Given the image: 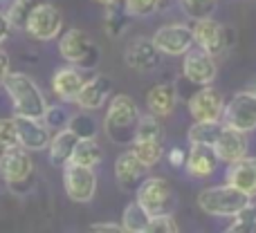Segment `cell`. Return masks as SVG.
<instances>
[{"label":"cell","mask_w":256,"mask_h":233,"mask_svg":"<svg viewBox=\"0 0 256 233\" xmlns=\"http://www.w3.org/2000/svg\"><path fill=\"white\" fill-rule=\"evenodd\" d=\"M140 121V108L128 94H115L110 97L104 119V130L112 144L128 146L135 139V128Z\"/></svg>","instance_id":"obj_1"},{"label":"cell","mask_w":256,"mask_h":233,"mask_svg":"<svg viewBox=\"0 0 256 233\" xmlns=\"http://www.w3.org/2000/svg\"><path fill=\"white\" fill-rule=\"evenodd\" d=\"M2 88L7 92V97L12 99L14 115L43 117L48 101H45L40 88L34 83V79L30 74H25V72H7Z\"/></svg>","instance_id":"obj_2"},{"label":"cell","mask_w":256,"mask_h":233,"mask_svg":"<svg viewBox=\"0 0 256 233\" xmlns=\"http://www.w3.org/2000/svg\"><path fill=\"white\" fill-rule=\"evenodd\" d=\"M0 177L12 193L25 195L34 186V162L22 146L0 150Z\"/></svg>","instance_id":"obj_3"},{"label":"cell","mask_w":256,"mask_h":233,"mask_svg":"<svg viewBox=\"0 0 256 233\" xmlns=\"http://www.w3.org/2000/svg\"><path fill=\"white\" fill-rule=\"evenodd\" d=\"M250 202H252V198H248L245 193H240L236 186L227 184V182L202 189L198 193V207L214 218H232L240 209L248 207Z\"/></svg>","instance_id":"obj_4"},{"label":"cell","mask_w":256,"mask_h":233,"mask_svg":"<svg viewBox=\"0 0 256 233\" xmlns=\"http://www.w3.org/2000/svg\"><path fill=\"white\" fill-rule=\"evenodd\" d=\"M58 52H61L63 61L81 67V70H94L99 63V47L92 43L88 31L79 29V27H72L61 36Z\"/></svg>","instance_id":"obj_5"},{"label":"cell","mask_w":256,"mask_h":233,"mask_svg":"<svg viewBox=\"0 0 256 233\" xmlns=\"http://www.w3.org/2000/svg\"><path fill=\"white\" fill-rule=\"evenodd\" d=\"M63 27V13L56 4L52 2H36L32 9L30 18H27L25 31L30 38L40 40V43H48V40L56 38L61 34Z\"/></svg>","instance_id":"obj_6"},{"label":"cell","mask_w":256,"mask_h":233,"mask_svg":"<svg viewBox=\"0 0 256 233\" xmlns=\"http://www.w3.org/2000/svg\"><path fill=\"white\" fill-rule=\"evenodd\" d=\"M63 189H66V195L72 202H76V204L92 202L94 193H97V175H94V168L68 162L66 166H63Z\"/></svg>","instance_id":"obj_7"},{"label":"cell","mask_w":256,"mask_h":233,"mask_svg":"<svg viewBox=\"0 0 256 233\" xmlns=\"http://www.w3.org/2000/svg\"><path fill=\"white\" fill-rule=\"evenodd\" d=\"M220 121L225 126L236 128V130L254 132L256 130V92L254 90L236 92L230 99V103H225Z\"/></svg>","instance_id":"obj_8"},{"label":"cell","mask_w":256,"mask_h":233,"mask_svg":"<svg viewBox=\"0 0 256 233\" xmlns=\"http://www.w3.org/2000/svg\"><path fill=\"white\" fill-rule=\"evenodd\" d=\"M137 204L144 209L148 216H160L166 213L168 202H171V184L164 177H146L137 186Z\"/></svg>","instance_id":"obj_9"},{"label":"cell","mask_w":256,"mask_h":233,"mask_svg":"<svg viewBox=\"0 0 256 233\" xmlns=\"http://www.w3.org/2000/svg\"><path fill=\"white\" fill-rule=\"evenodd\" d=\"M153 43L166 56H184L191 47H194V31L191 27L182 25V22H173V25L160 27L153 34Z\"/></svg>","instance_id":"obj_10"},{"label":"cell","mask_w":256,"mask_h":233,"mask_svg":"<svg viewBox=\"0 0 256 233\" xmlns=\"http://www.w3.org/2000/svg\"><path fill=\"white\" fill-rule=\"evenodd\" d=\"M182 74L186 76V81H191L196 85H212L218 76L216 56L200 47H191L184 54V61H182Z\"/></svg>","instance_id":"obj_11"},{"label":"cell","mask_w":256,"mask_h":233,"mask_svg":"<svg viewBox=\"0 0 256 233\" xmlns=\"http://www.w3.org/2000/svg\"><path fill=\"white\" fill-rule=\"evenodd\" d=\"M18 132V144L30 153H38V150H48L50 139H52V130L45 126L40 117H25V115H14Z\"/></svg>","instance_id":"obj_12"},{"label":"cell","mask_w":256,"mask_h":233,"mask_svg":"<svg viewBox=\"0 0 256 233\" xmlns=\"http://www.w3.org/2000/svg\"><path fill=\"white\" fill-rule=\"evenodd\" d=\"M225 110V99L222 92L212 85H202L189 99V115L194 121H220Z\"/></svg>","instance_id":"obj_13"},{"label":"cell","mask_w":256,"mask_h":233,"mask_svg":"<svg viewBox=\"0 0 256 233\" xmlns=\"http://www.w3.org/2000/svg\"><path fill=\"white\" fill-rule=\"evenodd\" d=\"M160 56H162V52L155 47L153 38H146V36L132 38L124 49L126 65L135 72H153L160 65Z\"/></svg>","instance_id":"obj_14"},{"label":"cell","mask_w":256,"mask_h":233,"mask_svg":"<svg viewBox=\"0 0 256 233\" xmlns=\"http://www.w3.org/2000/svg\"><path fill=\"white\" fill-rule=\"evenodd\" d=\"M112 94V81L108 74H94L84 81L74 103L81 110H99Z\"/></svg>","instance_id":"obj_15"},{"label":"cell","mask_w":256,"mask_h":233,"mask_svg":"<svg viewBox=\"0 0 256 233\" xmlns=\"http://www.w3.org/2000/svg\"><path fill=\"white\" fill-rule=\"evenodd\" d=\"M214 150H216L218 159L225 164H232V162H236V159L245 157L250 150L248 132L236 130V128L222 123V130L218 132L216 141H214Z\"/></svg>","instance_id":"obj_16"},{"label":"cell","mask_w":256,"mask_h":233,"mask_svg":"<svg viewBox=\"0 0 256 233\" xmlns=\"http://www.w3.org/2000/svg\"><path fill=\"white\" fill-rule=\"evenodd\" d=\"M191 31H194V43L198 45L200 49H204V52L214 54V56L222 54V49L227 47V43H225V25L218 22V20H214L212 16L198 18L196 25L191 27Z\"/></svg>","instance_id":"obj_17"},{"label":"cell","mask_w":256,"mask_h":233,"mask_svg":"<svg viewBox=\"0 0 256 233\" xmlns=\"http://www.w3.org/2000/svg\"><path fill=\"white\" fill-rule=\"evenodd\" d=\"M218 155L214 150L212 144H191V150L186 155L184 168L191 177L196 180H204V177H212L218 168Z\"/></svg>","instance_id":"obj_18"},{"label":"cell","mask_w":256,"mask_h":233,"mask_svg":"<svg viewBox=\"0 0 256 233\" xmlns=\"http://www.w3.org/2000/svg\"><path fill=\"white\" fill-rule=\"evenodd\" d=\"M227 184L236 186L248 198H256V157L245 155L232 162L227 171Z\"/></svg>","instance_id":"obj_19"},{"label":"cell","mask_w":256,"mask_h":233,"mask_svg":"<svg viewBox=\"0 0 256 233\" xmlns=\"http://www.w3.org/2000/svg\"><path fill=\"white\" fill-rule=\"evenodd\" d=\"M144 173H146V166L135 157L132 150H126V153H122L120 157H117V162H115V180L124 191L137 189L140 182L144 180Z\"/></svg>","instance_id":"obj_20"},{"label":"cell","mask_w":256,"mask_h":233,"mask_svg":"<svg viewBox=\"0 0 256 233\" xmlns=\"http://www.w3.org/2000/svg\"><path fill=\"white\" fill-rule=\"evenodd\" d=\"M178 106V90L171 83H158L146 92V108L155 117H168L173 115Z\"/></svg>","instance_id":"obj_21"},{"label":"cell","mask_w":256,"mask_h":233,"mask_svg":"<svg viewBox=\"0 0 256 233\" xmlns=\"http://www.w3.org/2000/svg\"><path fill=\"white\" fill-rule=\"evenodd\" d=\"M76 139H79V135H76L72 128H68V126L54 132L52 139H50V146H48L50 164L56 166V168L66 166V164L70 162V157H72V150H74Z\"/></svg>","instance_id":"obj_22"},{"label":"cell","mask_w":256,"mask_h":233,"mask_svg":"<svg viewBox=\"0 0 256 233\" xmlns=\"http://www.w3.org/2000/svg\"><path fill=\"white\" fill-rule=\"evenodd\" d=\"M84 81L86 79L81 76V72L76 70V67H61V70H56L52 76V92L56 94L61 101L74 103Z\"/></svg>","instance_id":"obj_23"},{"label":"cell","mask_w":256,"mask_h":233,"mask_svg":"<svg viewBox=\"0 0 256 233\" xmlns=\"http://www.w3.org/2000/svg\"><path fill=\"white\" fill-rule=\"evenodd\" d=\"M102 159H104V150L94 137H79V139H76L70 162L94 168L97 164H102Z\"/></svg>","instance_id":"obj_24"},{"label":"cell","mask_w":256,"mask_h":233,"mask_svg":"<svg viewBox=\"0 0 256 233\" xmlns=\"http://www.w3.org/2000/svg\"><path fill=\"white\" fill-rule=\"evenodd\" d=\"M38 0H0V9L4 11L12 29H22L25 31L27 18H30L32 9Z\"/></svg>","instance_id":"obj_25"},{"label":"cell","mask_w":256,"mask_h":233,"mask_svg":"<svg viewBox=\"0 0 256 233\" xmlns=\"http://www.w3.org/2000/svg\"><path fill=\"white\" fill-rule=\"evenodd\" d=\"M130 146H132L130 150L135 153V157L146 168L155 166L164 155V141H158V139H132Z\"/></svg>","instance_id":"obj_26"},{"label":"cell","mask_w":256,"mask_h":233,"mask_svg":"<svg viewBox=\"0 0 256 233\" xmlns=\"http://www.w3.org/2000/svg\"><path fill=\"white\" fill-rule=\"evenodd\" d=\"M128 18H130V13H128V11H126V7H122L120 2H115V4H106V16H104L106 34L110 36V38H120V36L126 31Z\"/></svg>","instance_id":"obj_27"},{"label":"cell","mask_w":256,"mask_h":233,"mask_svg":"<svg viewBox=\"0 0 256 233\" xmlns=\"http://www.w3.org/2000/svg\"><path fill=\"white\" fill-rule=\"evenodd\" d=\"M150 216L144 211V209L135 202H130L122 213V229L128 233H146V227H148Z\"/></svg>","instance_id":"obj_28"},{"label":"cell","mask_w":256,"mask_h":233,"mask_svg":"<svg viewBox=\"0 0 256 233\" xmlns=\"http://www.w3.org/2000/svg\"><path fill=\"white\" fill-rule=\"evenodd\" d=\"M222 130V121H194L189 128V141L191 144H212L216 141L218 132Z\"/></svg>","instance_id":"obj_29"},{"label":"cell","mask_w":256,"mask_h":233,"mask_svg":"<svg viewBox=\"0 0 256 233\" xmlns=\"http://www.w3.org/2000/svg\"><path fill=\"white\" fill-rule=\"evenodd\" d=\"M135 139H158L164 141V128L160 123V117L155 115H140V121H137L135 128Z\"/></svg>","instance_id":"obj_30"},{"label":"cell","mask_w":256,"mask_h":233,"mask_svg":"<svg viewBox=\"0 0 256 233\" xmlns=\"http://www.w3.org/2000/svg\"><path fill=\"white\" fill-rule=\"evenodd\" d=\"M230 233H256V207L252 202L232 216V225L227 227Z\"/></svg>","instance_id":"obj_31"},{"label":"cell","mask_w":256,"mask_h":233,"mask_svg":"<svg viewBox=\"0 0 256 233\" xmlns=\"http://www.w3.org/2000/svg\"><path fill=\"white\" fill-rule=\"evenodd\" d=\"M180 4L186 16L198 20V18H207L216 11L218 0H180Z\"/></svg>","instance_id":"obj_32"},{"label":"cell","mask_w":256,"mask_h":233,"mask_svg":"<svg viewBox=\"0 0 256 233\" xmlns=\"http://www.w3.org/2000/svg\"><path fill=\"white\" fill-rule=\"evenodd\" d=\"M40 119H43L45 126H48L52 132L61 130V128H66L68 123H70V115H68V112L63 110L61 106H48Z\"/></svg>","instance_id":"obj_33"},{"label":"cell","mask_w":256,"mask_h":233,"mask_svg":"<svg viewBox=\"0 0 256 233\" xmlns=\"http://www.w3.org/2000/svg\"><path fill=\"white\" fill-rule=\"evenodd\" d=\"M126 7V11L130 13V16H150L153 11H158L160 4H162V0H122Z\"/></svg>","instance_id":"obj_34"},{"label":"cell","mask_w":256,"mask_h":233,"mask_svg":"<svg viewBox=\"0 0 256 233\" xmlns=\"http://www.w3.org/2000/svg\"><path fill=\"white\" fill-rule=\"evenodd\" d=\"M146 233H178V222L168 213H160V216H150Z\"/></svg>","instance_id":"obj_35"},{"label":"cell","mask_w":256,"mask_h":233,"mask_svg":"<svg viewBox=\"0 0 256 233\" xmlns=\"http://www.w3.org/2000/svg\"><path fill=\"white\" fill-rule=\"evenodd\" d=\"M18 144V132H16V123H14V117H4L0 119V150L14 148Z\"/></svg>","instance_id":"obj_36"},{"label":"cell","mask_w":256,"mask_h":233,"mask_svg":"<svg viewBox=\"0 0 256 233\" xmlns=\"http://www.w3.org/2000/svg\"><path fill=\"white\" fill-rule=\"evenodd\" d=\"M68 128H72L79 137H94L97 135V123H94V119L88 117V115H70Z\"/></svg>","instance_id":"obj_37"},{"label":"cell","mask_w":256,"mask_h":233,"mask_svg":"<svg viewBox=\"0 0 256 233\" xmlns=\"http://www.w3.org/2000/svg\"><path fill=\"white\" fill-rule=\"evenodd\" d=\"M186 162V153L182 148H171L168 150V164H171L173 168H182Z\"/></svg>","instance_id":"obj_38"},{"label":"cell","mask_w":256,"mask_h":233,"mask_svg":"<svg viewBox=\"0 0 256 233\" xmlns=\"http://www.w3.org/2000/svg\"><path fill=\"white\" fill-rule=\"evenodd\" d=\"M90 229H92V231H106V233H120V231H124V229H122V222H120V225H115V222H94Z\"/></svg>","instance_id":"obj_39"},{"label":"cell","mask_w":256,"mask_h":233,"mask_svg":"<svg viewBox=\"0 0 256 233\" xmlns=\"http://www.w3.org/2000/svg\"><path fill=\"white\" fill-rule=\"evenodd\" d=\"M7 72H9V54L0 47V88H2V81L7 76Z\"/></svg>","instance_id":"obj_40"},{"label":"cell","mask_w":256,"mask_h":233,"mask_svg":"<svg viewBox=\"0 0 256 233\" xmlns=\"http://www.w3.org/2000/svg\"><path fill=\"white\" fill-rule=\"evenodd\" d=\"M12 34V25H9V20H7V16H4V11L0 9V43H2L7 36Z\"/></svg>","instance_id":"obj_41"},{"label":"cell","mask_w":256,"mask_h":233,"mask_svg":"<svg viewBox=\"0 0 256 233\" xmlns=\"http://www.w3.org/2000/svg\"><path fill=\"white\" fill-rule=\"evenodd\" d=\"M94 2H99V4L106 7V4H115V2H120V0H94Z\"/></svg>","instance_id":"obj_42"}]
</instances>
